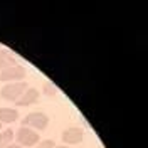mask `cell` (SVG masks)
<instances>
[{
    "instance_id": "1",
    "label": "cell",
    "mask_w": 148,
    "mask_h": 148,
    "mask_svg": "<svg viewBox=\"0 0 148 148\" xmlns=\"http://www.w3.org/2000/svg\"><path fill=\"white\" fill-rule=\"evenodd\" d=\"M27 88H29L27 83H24V81H18V83H7L2 89H0V98L5 99V101L17 103Z\"/></svg>"
},
{
    "instance_id": "2",
    "label": "cell",
    "mask_w": 148,
    "mask_h": 148,
    "mask_svg": "<svg viewBox=\"0 0 148 148\" xmlns=\"http://www.w3.org/2000/svg\"><path fill=\"white\" fill-rule=\"evenodd\" d=\"M15 138H17V145L24 148H30V147H36L37 143L40 141L39 138V133L36 130H30L25 128V126H20L15 133Z\"/></svg>"
},
{
    "instance_id": "3",
    "label": "cell",
    "mask_w": 148,
    "mask_h": 148,
    "mask_svg": "<svg viewBox=\"0 0 148 148\" xmlns=\"http://www.w3.org/2000/svg\"><path fill=\"white\" fill-rule=\"evenodd\" d=\"M22 126L30 128V130H46L49 126V118H47L46 113L34 111V113H29L27 116L22 120Z\"/></svg>"
},
{
    "instance_id": "4",
    "label": "cell",
    "mask_w": 148,
    "mask_h": 148,
    "mask_svg": "<svg viewBox=\"0 0 148 148\" xmlns=\"http://www.w3.org/2000/svg\"><path fill=\"white\" fill-rule=\"evenodd\" d=\"M25 77V69L20 64L9 66L0 71V83H18Z\"/></svg>"
},
{
    "instance_id": "5",
    "label": "cell",
    "mask_w": 148,
    "mask_h": 148,
    "mask_svg": "<svg viewBox=\"0 0 148 148\" xmlns=\"http://www.w3.org/2000/svg\"><path fill=\"white\" fill-rule=\"evenodd\" d=\"M84 140V131L83 128H77V126H71V128H66L62 131V141L67 145H79Z\"/></svg>"
},
{
    "instance_id": "6",
    "label": "cell",
    "mask_w": 148,
    "mask_h": 148,
    "mask_svg": "<svg viewBox=\"0 0 148 148\" xmlns=\"http://www.w3.org/2000/svg\"><path fill=\"white\" fill-rule=\"evenodd\" d=\"M39 98H40L39 89H36V88H27L24 91V94L20 96V99L17 101V104L18 106H30V104H36L39 101Z\"/></svg>"
},
{
    "instance_id": "7",
    "label": "cell",
    "mask_w": 148,
    "mask_h": 148,
    "mask_svg": "<svg viewBox=\"0 0 148 148\" xmlns=\"http://www.w3.org/2000/svg\"><path fill=\"white\" fill-rule=\"evenodd\" d=\"M18 120V111L12 108H0V123H14Z\"/></svg>"
},
{
    "instance_id": "8",
    "label": "cell",
    "mask_w": 148,
    "mask_h": 148,
    "mask_svg": "<svg viewBox=\"0 0 148 148\" xmlns=\"http://www.w3.org/2000/svg\"><path fill=\"white\" fill-rule=\"evenodd\" d=\"M14 64H17V62H15V57L10 54L9 51L0 49V69H5V67L14 66Z\"/></svg>"
},
{
    "instance_id": "9",
    "label": "cell",
    "mask_w": 148,
    "mask_h": 148,
    "mask_svg": "<svg viewBox=\"0 0 148 148\" xmlns=\"http://www.w3.org/2000/svg\"><path fill=\"white\" fill-rule=\"evenodd\" d=\"M15 136V133H14V130H3V131H0V148H5L9 147L10 143H12V140Z\"/></svg>"
},
{
    "instance_id": "10",
    "label": "cell",
    "mask_w": 148,
    "mask_h": 148,
    "mask_svg": "<svg viewBox=\"0 0 148 148\" xmlns=\"http://www.w3.org/2000/svg\"><path fill=\"white\" fill-rule=\"evenodd\" d=\"M34 148H56V143L52 140H42V141H39Z\"/></svg>"
},
{
    "instance_id": "11",
    "label": "cell",
    "mask_w": 148,
    "mask_h": 148,
    "mask_svg": "<svg viewBox=\"0 0 148 148\" xmlns=\"http://www.w3.org/2000/svg\"><path fill=\"white\" fill-rule=\"evenodd\" d=\"M44 92H46L47 96H54L56 92H57V89H56L54 86H51V84L47 83L46 86H44Z\"/></svg>"
},
{
    "instance_id": "12",
    "label": "cell",
    "mask_w": 148,
    "mask_h": 148,
    "mask_svg": "<svg viewBox=\"0 0 148 148\" xmlns=\"http://www.w3.org/2000/svg\"><path fill=\"white\" fill-rule=\"evenodd\" d=\"M5 148H24V147H20V145H17V143H10L9 147H5Z\"/></svg>"
},
{
    "instance_id": "13",
    "label": "cell",
    "mask_w": 148,
    "mask_h": 148,
    "mask_svg": "<svg viewBox=\"0 0 148 148\" xmlns=\"http://www.w3.org/2000/svg\"><path fill=\"white\" fill-rule=\"evenodd\" d=\"M56 148H69V147H66V145H62V147H56Z\"/></svg>"
},
{
    "instance_id": "14",
    "label": "cell",
    "mask_w": 148,
    "mask_h": 148,
    "mask_svg": "<svg viewBox=\"0 0 148 148\" xmlns=\"http://www.w3.org/2000/svg\"><path fill=\"white\" fill-rule=\"evenodd\" d=\"M0 130H2V123H0Z\"/></svg>"
}]
</instances>
